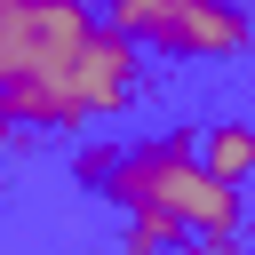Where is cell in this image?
I'll list each match as a JSON object with an SVG mask.
<instances>
[{"label":"cell","mask_w":255,"mask_h":255,"mask_svg":"<svg viewBox=\"0 0 255 255\" xmlns=\"http://www.w3.org/2000/svg\"><path fill=\"white\" fill-rule=\"evenodd\" d=\"M88 175L112 191V207L128 215V247L159 255L167 239H207L239 223V183H223L183 135H151L128 151H96Z\"/></svg>","instance_id":"obj_1"},{"label":"cell","mask_w":255,"mask_h":255,"mask_svg":"<svg viewBox=\"0 0 255 255\" xmlns=\"http://www.w3.org/2000/svg\"><path fill=\"white\" fill-rule=\"evenodd\" d=\"M96 24V0H0V88L64 80Z\"/></svg>","instance_id":"obj_2"},{"label":"cell","mask_w":255,"mask_h":255,"mask_svg":"<svg viewBox=\"0 0 255 255\" xmlns=\"http://www.w3.org/2000/svg\"><path fill=\"white\" fill-rule=\"evenodd\" d=\"M135 48L175 56V64H223V56L255 48V16L239 0H159L135 24Z\"/></svg>","instance_id":"obj_3"},{"label":"cell","mask_w":255,"mask_h":255,"mask_svg":"<svg viewBox=\"0 0 255 255\" xmlns=\"http://www.w3.org/2000/svg\"><path fill=\"white\" fill-rule=\"evenodd\" d=\"M64 88H72L80 120H112V112H128V96H135V40H128L120 24H96V32L80 40Z\"/></svg>","instance_id":"obj_4"},{"label":"cell","mask_w":255,"mask_h":255,"mask_svg":"<svg viewBox=\"0 0 255 255\" xmlns=\"http://www.w3.org/2000/svg\"><path fill=\"white\" fill-rule=\"evenodd\" d=\"M199 159H207L223 183L255 175V128H247V120H215V128H207V143H199Z\"/></svg>","instance_id":"obj_5"},{"label":"cell","mask_w":255,"mask_h":255,"mask_svg":"<svg viewBox=\"0 0 255 255\" xmlns=\"http://www.w3.org/2000/svg\"><path fill=\"white\" fill-rule=\"evenodd\" d=\"M151 8H159V0H96V16H104V24H120L128 40H135V24H143Z\"/></svg>","instance_id":"obj_6"}]
</instances>
